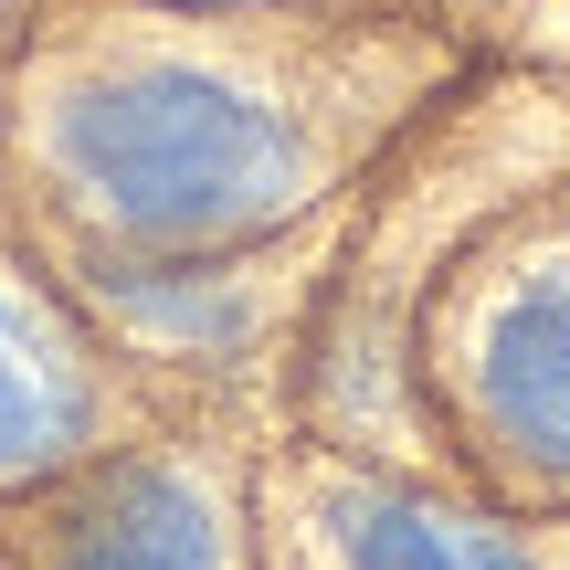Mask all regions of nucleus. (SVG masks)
I'll use <instances>...</instances> for the list:
<instances>
[{
	"label": "nucleus",
	"mask_w": 570,
	"mask_h": 570,
	"mask_svg": "<svg viewBox=\"0 0 570 570\" xmlns=\"http://www.w3.org/2000/svg\"><path fill=\"white\" fill-rule=\"evenodd\" d=\"M348 560L360 570H529V550L475 518L412 508V497H360L348 508Z\"/></svg>",
	"instance_id": "5"
},
{
	"label": "nucleus",
	"mask_w": 570,
	"mask_h": 570,
	"mask_svg": "<svg viewBox=\"0 0 570 570\" xmlns=\"http://www.w3.org/2000/svg\"><path fill=\"white\" fill-rule=\"evenodd\" d=\"M475 402L529 475L570 487V275H539L497 306L487 360H475Z\"/></svg>",
	"instance_id": "2"
},
{
	"label": "nucleus",
	"mask_w": 570,
	"mask_h": 570,
	"mask_svg": "<svg viewBox=\"0 0 570 570\" xmlns=\"http://www.w3.org/2000/svg\"><path fill=\"white\" fill-rule=\"evenodd\" d=\"M53 159L96 223L159 254L244 244L296 212L306 180L296 127L202 63H127V75L75 85L53 117Z\"/></svg>",
	"instance_id": "1"
},
{
	"label": "nucleus",
	"mask_w": 570,
	"mask_h": 570,
	"mask_svg": "<svg viewBox=\"0 0 570 570\" xmlns=\"http://www.w3.org/2000/svg\"><path fill=\"white\" fill-rule=\"evenodd\" d=\"M53 570H223V518L180 465H117L75 497Z\"/></svg>",
	"instance_id": "3"
},
{
	"label": "nucleus",
	"mask_w": 570,
	"mask_h": 570,
	"mask_svg": "<svg viewBox=\"0 0 570 570\" xmlns=\"http://www.w3.org/2000/svg\"><path fill=\"white\" fill-rule=\"evenodd\" d=\"M75 433H85V381H75V360H63V338L11 296V285H0V475L53 465Z\"/></svg>",
	"instance_id": "4"
}]
</instances>
